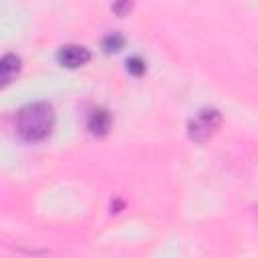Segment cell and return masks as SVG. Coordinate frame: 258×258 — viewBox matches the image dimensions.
<instances>
[{
  "mask_svg": "<svg viewBox=\"0 0 258 258\" xmlns=\"http://www.w3.org/2000/svg\"><path fill=\"white\" fill-rule=\"evenodd\" d=\"M127 71H129L131 75H135V77H141V75L145 73V62H143L139 56H131V58L127 60Z\"/></svg>",
  "mask_w": 258,
  "mask_h": 258,
  "instance_id": "52a82bcc",
  "label": "cell"
},
{
  "mask_svg": "<svg viewBox=\"0 0 258 258\" xmlns=\"http://www.w3.org/2000/svg\"><path fill=\"white\" fill-rule=\"evenodd\" d=\"M20 67H22V60H20L18 54L8 52V54H4V56L0 58V89L8 87V85L18 77Z\"/></svg>",
  "mask_w": 258,
  "mask_h": 258,
  "instance_id": "277c9868",
  "label": "cell"
},
{
  "mask_svg": "<svg viewBox=\"0 0 258 258\" xmlns=\"http://www.w3.org/2000/svg\"><path fill=\"white\" fill-rule=\"evenodd\" d=\"M222 125V115L218 109H202L187 123V137L196 143L208 141Z\"/></svg>",
  "mask_w": 258,
  "mask_h": 258,
  "instance_id": "7a4b0ae2",
  "label": "cell"
},
{
  "mask_svg": "<svg viewBox=\"0 0 258 258\" xmlns=\"http://www.w3.org/2000/svg\"><path fill=\"white\" fill-rule=\"evenodd\" d=\"M56 58H58V62H60L62 67H67V69H79V67L87 64V62L91 60V52H89V48L83 46V44H67V46H62V48L58 50Z\"/></svg>",
  "mask_w": 258,
  "mask_h": 258,
  "instance_id": "3957f363",
  "label": "cell"
},
{
  "mask_svg": "<svg viewBox=\"0 0 258 258\" xmlns=\"http://www.w3.org/2000/svg\"><path fill=\"white\" fill-rule=\"evenodd\" d=\"M54 127V111L48 103H30L18 111L16 129L26 141H42Z\"/></svg>",
  "mask_w": 258,
  "mask_h": 258,
  "instance_id": "6da1fadb",
  "label": "cell"
},
{
  "mask_svg": "<svg viewBox=\"0 0 258 258\" xmlns=\"http://www.w3.org/2000/svg\"><path fill=\"white\" fill-rule=\"evenodd\" d=\"M131 8H133V4H131V2H121V4H113V6H111V10H113V12H117L119 16H123V14H125V12H129Z\"/></svg>",
  "mask_w": 258,
  "mask_h": 258,
  "instance_id": "ba28073f",
  "label": "cell"
},
{
  "mask_svg": "<svg viewBox=\"0 0 258 258\" xmlns=\"http://www.w3.org/2000/svg\"><path fill=\"white\" fill-rule=\"evenodd\" d=\"M123 44H125V38H123L119 32H111V34H107L105 40H103V48H105L107 52H117V50L123 48Z\"/></svg>",
  "mask_w": 258,
  "mask_h": 258,
  "instance_id": "8992f818",
  "label": "cell"
},
{
  "mask_svg": "<svg viewBox=\"0 0 258 258\" xmlns=\"http://www.w3.org/2000/svg\"><path fill=\"white\" fill-rule=\"evenodd\" d=\"M111 123H113V119H111V113L107 111V109H95L91 115H89V131L93 133V135H107L109 133V129H111Z\"/></svg>",
  "mask_w": 258,
  "mask_h": 258,
  "instance_id": "5b68a950",
  "label": "cell"
}]
</instances>
